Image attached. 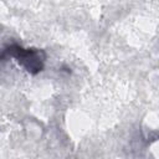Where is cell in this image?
Here are the masks:
<instances>
[{
    "label": "cell",
    "instance_id": "6da1fadb",
    "mask_svg": "<svg viewBox=\"0 0 159 159\" xmlns=\"http://www.w3.org/2000/svg\"><path fill=\"white\" fill-rule=\"evenodd\" d=\"M10 57L15 58V61L20 66H22L29 73L37 75L43 70L46 53L43 50L25 48L17 43H11L0 52V61H4Z\"/></svg>",
    "mask_w": 159,
    "mask_h": 159
}]
</instances>
